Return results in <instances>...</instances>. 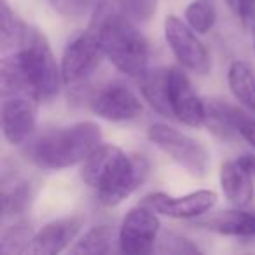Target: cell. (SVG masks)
<instances>
[{
    "label": "cell",
    "mask_w": 255,
    "mask_h": 255,
    "mask_svg": "<svg viewBox=\"0 0 255 255\" xmlns=\"http://www.w3.org/2000/svg\"><path fill=\"white\" fill-rule=\"evenodd\" d=\"M0 81L4 98L30 95L46 102L60 93L63 82L61 67H58L49 40L40 30L28 25L18 49L2 60Z\"/></svg>",
    "instance_id": "1"
},
{
    "label": "cell",
    "mask_w": 255,
    "mask_h": 255,
    "mask_svg": "<svg viewBox=\"0 0 255 255\" xmlns=\"http://www.w3.org/2000/svg\"><path fill=\"white\" fill-rule=\"evenodd\" d=\"M89 28L98 37L105 58L119 72L140 79L149 70V44L119 0H102L93 12Z\"/></svg>",
    "instance_id": "2"
},
{
    "label": "cell",
    "mask_w": 255,
    "mask_h": 255,
    "mask_svg": "<svg viewBox=\"0 0 255 255\" xmlns=\"http://www.w3.org/2000/svg\"><path fill=\"white\" fill-rule=\"evenodd\" d=\"M149 175L143 156H129L121 147L102 143L81 166V178L95 191L98 203L116 206L131 196Z\"/></svg>",
    "instance_id": "3"
},
{
    "label": "cell",
    "mask_w": 255,
    "mask_h": 255,
    "mask_svg": "<svg viewBox=\"0 0 255 255\" xmlns=\"http://www.w3.org/2000/svg\"><path fill=\"white\" fill-rule=\"evenodd\" d=\"M100 145V126L91 121H82L40 133L26 142L23 154L30 163L42 170H65L82 164Z\"/></svg>",
    "instance_id": "4"
},
{
    "label": "cell",
    "mask_w": 255,
    "mask_h": 255,
    "mask_svg": "<svg viewBox=\"0 0 255 255\" xmlns=\"http://www.w3.org/2000/svg\"><path fill=\"white\" fill-rule=\"evenodd\" d=\"M147 135L154 145L168 154L177 164H180L189 175L198 178L206 177L210 170V152L198 140L168 124H152Z\"/></svg>",
    "instance_id": "5"
},
{
    "label": "cell",
    "mask_w": 255,
    "mask_h": 255,
    "mask_svg": "<svg viewBox=\"0 0 255 255\" xmlns=\"http://www.w3.org/2000/svg\"><path fill=\"white\" fill-rule=\"evenodd\" d=\"M105 58L103 47L91 28L74 35L65 46L61 56V77L63 84L79 86L89 79Z\"/></svg>",
    "instance_id": "6"
},
{
    "label": "cell",
    "mask_w": 255,
    "mask_h": 255,
    "mask_svg": "<svg viewBox=\"0 0 255 255\" xmlns=\"http://www.w3.org/2000/svg\"><path fill=\"white\" fill-rule=\"evenodd\" d=\"M161 222L150 206L140 205L131 208L119 227V250L128 255H145L156 250Z\"/></svg>",
    "instance_id": "7"
},
{
    "label": "cell",
    "mask_w": 255,
    "mask_h": 255,
    "mask_svg": "<svg viewBox=\"0 0 255 255\" xmlns=\"http://www.w3.org/2000/svg\"><path fill=\"white\" fill-rule=\"evenodd\" d=\"M164 39L170 46L171 53L175 54L178 61L184 65L187 70L194 72L198 75H206L212 68V60L198 39L196 32L182 21L178 16L170 14L164 19Z\"/></svg>",
    "instance_id": "8"
},
{
    "label": "cell",
    "mask_w": 255,
    "mask_h": 255,
    "mask_svg": "<svg viewBox=\"0 0 255 255\" xmlns=\"http://www.w3.org/2000/svg\"><path fill=\"white\" fill-rule=\"evenodd\" d=\"M39 100L30 95H12L2 103V129L11 145H21L35 129Z\"/></svg>",
    "instance_id": "9"
},
{
    "label": "cell",
    "mask_w": 255,
    "mask_h": 255,
    "mask_svg": "<svg viewBox=\"0 0 255 255\" xmlns=\"http://www.w3.org/2000/svg\"><path fill=\"white\" fill-rule=\"evenodd\" d=\"M91 110L112 123H124L140 117L143 107L138 96L123 82H110L91 98Z\"/></svg>",
    "instance_id": "10"
},
{
    "label": "cell",
    "mask_w": 255,
    "mask_h": 255,
    "mask_svg": "<svg viewBox=\"0 0 255 255\" xmlns=\"http://www.w3.org/2000/svg\"><path fill=\"white\" fill-rule=\"evenodd\" d=\"M217 192L201 189L184 196H170L164 192H154L143 198V205L150 206L156 213L171 217V219H196L210 212L215 206Z\"/></svg>",
    "instance_id": "11"
},
{
    "label": "cell",
    "mask_w": 255,
    "mask_h": 255,
    "mask_svg": "<svg viewBox=\"0 0 255 255\" xmlns=\"http://www.w3.org/2000/svg\"><path fill=\"white\" fill-rule=\"evenodd\" d=\"M171 112L182 124L191 128L205 126V102L194 93L187 75L178 68H171Z\"/></svg>",
    "instance_id": "12"
},
{
    "label": "cell",
    "mask_w": 255,
    "mask_h": 255,
    "mask_svg": "<svg viewBox=\"0 0 255 255\" xmlns=\"http://www.w3.org/2000/svg\"><path fill=\"white\" fill-rule=\"evenodd\" d=\"M84 220L81 217H67V219L53 220L37 231L28 248L33 255H56L63 252L81 233Z\"/></svg>",
    "instance_id": "13"
},
{
    "label": "cell",
    "mask_w": 255,
    "mask_h": 255,
    "mask_svg": "<svg viewBox=\"0 0 255 255\" xmlns=\"http://www.w3.org/2000/svg\"><path fill=\"white\" fill-rule=\"evenodd\" d=\"M255 180L240 166L236 159L220 166V189L236 208H245L254 201Z\"/></svg>",
    "instance_id": "14"
},
{
    "label": "cell",
    "mask_w": 255,
    "mask_h": 255,
    "mask_svg": "<svg viewBox=\"0 0 255 255\" xmlns=\"http://www.w3.org/2000/svg\"><path fill=\"white\" fill-rule=\"evenodd\" d=\"M245 117L247 114L243 110L222 100L205 102V126L222 140H231L240 135V124Z\"/></svg>",
    "instance_id": "15"
},
{
    "label": "cell",
    "mask_w": 255,
    "mask_h": 255,
    "mask_svg": "<svg viewBox=\"0 0 255 255\" xmlns=\"http://www.w3.org/2000/svg\"><path fill=\"white\" fill-rule=\"evenodd\" d=\"M140 81V91L156 112L164 117H173L171 112V68H149Z\"/></svg>",
    "instance_id": "16"
},
{
    "label": "cell",
    "mask_w": 255,
    "mask_h": 255,
    "mask_svg": "<svg viewBox=\"0 0 255 255\" xmlns=\"http://www.w3.org/2000/svg\"><path fill=\"white\" fill-rule=\"evenodd\" d=\"M199 226H206V229H212L224 236L250 238L255 236V213L247 210L220 212L219 215L199 222Z\"/></svg>",
    "instance_id": "17"
},
{
    "label": "cell",
    "mask_w": 255,
    "mask_h": 255,
    "mask_svg": "<svg viewBox=\"0 0 255 255\" xmlns=\"http://www.w3.org/2000/svg\"><path fill=\"white\" fill-rule=\"evenodd\" d=\"M227 84L234 98L255 112V70L248 61L236 60L231 63L227 70Z\"/></svg>",
    "instance_id": "18"
},
{
    "label": "cell",
    "mask_w": 255,
    "mask_h": 255,
    "mask_svg": "<svg viewBox=\"0 0 255 255\" xmlns=\"http://www.w3.org/2000/svg\"><path fill=\"white\" fill-rule=\"evenodd\" d=\"M114 241H119V231H114V227L102 224L86 231L74 247H70L72 255H105L112 250Z\"/></svg>",
    "instance_id": "19"
},
{
    "label": "cell",
    "mask_w": 255,
    "mask_h": 255,
    "mask_svg": "<svg viewBox=\"0 0 255 255\" xmlns=\"http://www.w3.org/2000/svg\"><path fill=\"white\" fill-rule=\"evenodd\" d=\"M33 199L32 185L26 180H14L2 187V215L7 217L23 215L30 208Z\"/></svg>",
    "instance_id": "20"
},
{
    "label": "cell",
    "mask_w": 255,
    "mask_h": 255,
    "mask_svg": "<svg viewBox=\"0 0 255 255\" xmlns=\"http://www.w3.org/2000/svg\"><path fill=\"white\" fill-rule=\"evenodd\" d=\"M26 28L28 25L16 16V12L9 7L7 0H2L0 2V44L2 47L11 51L18 49L26 33Z\"/></svg>",
    "instance_id": "21"
},
{
    "label": "cell",
    "mask_w": 255,
    "mask_h": 255,
    "mask_svg": "<svg viewBox=\"0 0 255 255\" xmlns=\"http://www.w3.org/2000/svg\"><path fill=\"white\" fill-rule=\"evenodd\" d=\"M35 236L32 226L25 220L16 222L12 226L5 227L0 236V252L4 255L14 254H28V248Z\"/></svg>",
    "instance_id": "22"
},
{
    "label": "cell",
    "mask_w": 255,
    "mask_h": 255,
    "mask_svg": "<svg viewBox=\"0 0 255 255\" xmlns=\"http://www.w3.org/2000/svg\"><path fill=\"white\" fill-rule=\"evenodd\" d=\"M185 23L196 33H208L217 21L215 7L210 0H194L185 9Z\"/></svg>",
    "instance_id": "23"
},
{
    "label": "cell",
    "mask_w": 255,
    "mask_h": 255,
    "mask_svg": "<svg viewBox=\"0 0 255 255\" xmlns=\"http://www.w3.org/2000/svg\"><path fill=\"white\" fill-rule=\"evenodd\" d=\"M156 252L159 254H171V255H196L201 254V248L196 243H192V240L182 236L177 233H164L163 236L157 240Z\"/></svg>",
    "instance_id": "24"
},
{
    "label": "cell",
    "mask_w": 255,
    "mask_h": 255,
    "mask_svg": "<svg viewBox=\"0 0 255 255\" xmlns=\"http://www.w3.org/2000/svg\"><path fill=\"white\" fill-rule=\"evenodd\" d=\"M49 5L61 16L67 18H82L93 14L102 0H47Z\"/></svg>",
    "instance_id": "25"
},
{
    "label": "cell",
    "mask_w": 255,
    "mask_h": 255,
    "mask_svg": "<svg viewBox=\"0 0 255 255\" xmlns=\"http://www.w3.org/2000/svg\"><path fill=\"white\" fill-rule=\"evenodd\" d=\"M157 0H119L121 7L135 21H147L156 12Z\"/></svg>",
    "instance_id": "26"
},
{
    "label": "cell",
    "mask_w": 255,
    "mask_h": 255,
    "mask_svg": "<svg viewBox=\"0 0 255 255\" xmlns=\"http://www.w3.org/2000/svg\"><path fill=\"white\" fill-rule=\"evenodd\" d=\"M227 2L240 21L247 28H252L255 21V0H227Z\"/></svg>",
    "instance_id": "27"
},
{
    "label": "cell",
    "mask_w": 255,
    "mask_h": 255,
    "mask_svg": "<svg viewBox=\"0 0 255 255\" xmlns=\"http://www.w3.org/2000/svg\"><path fill=\"white\" fill-rule=\"evenodd\" d=\"M240 136H243L247 140V143H250L255 149V119L245 117L243 123L240 124Z\"/></svg>",
    "instance_id": "28"
},
{
    "label": "cell",
    "mask_w": 255,
    "mask_h": 255,
    "mask_svg": "<svg viewBox=\"0 0 255 255\" xmlns=\"http://www.w3.org/2000/svg\"><path fill=\"white\" fill-rule=\"evenodd\" d=\"M236 161L240 163V166L250 175L255 180V154H241L240 157H236Z\"/></svg>",
    "instance_id": "29"
},
{
    "label": "cell",
    "mask_w": 255,
    "mask_h": 255,
    "mask_svg": "<svg viewBox=\"0 0 255 255\" xmlns=\"http://www.w3.org/2000/svg\"><path fill=\"white\" fill-rule=\"evenodd\" d=\"M252 37H254V47H255V21H254V25H252Z\"/></svg>",
    "instance_id": "30"
}]
</instances>
